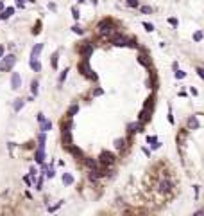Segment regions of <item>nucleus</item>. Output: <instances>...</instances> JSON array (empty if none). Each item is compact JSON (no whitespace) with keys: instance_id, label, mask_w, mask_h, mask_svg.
Wrapping results in <instances>:
<instances>
[{"instance_id":"2f4dec72","label":"nucleus","mask_w":204,"mask_h":216,"mask_svg":"<svg viewBox=\"0 0 204 216\" xmlns=\"http://www.w3.org/2000/svg\"><path fill=\"white\" fill-rule=\"evenodd\" d=\"M72 31H73L75 34H82V29H81L79 25H73V27H72Z\"/></svg>"},{"instance_id":"c85d7f7f","label":"nucleus","mask_w":204,"mask_h":216,"mask_svg":"<svg viewBox=\"0 0 204 216\" xmlns=\"http://www.w3.org/2000/svg\"><path fill=\"white\" fill-rule=\"evenodd\" d=\"M202 36H204V34H202V31H197V33L193 34V40H195V42H201Z\"/></svg>"},{"instance_id":"a211bd4d","label":"nucleus","mask_w":204,"mask_h":216,"mask_svg":"<svg viewBox=\"0 0 204 216\" xmlns=\"http://www.w3.org/2000/svg\"><path fill=\"white\" fill-rule=\"evenodd\" d=\"M50 128H52V122L47 121V119H43V121H41V130H43V131H48Z\"/></svg>"},{"instance_id":"7c9ffc66","label":"nucleus","mask_w":204,"mask_h":216,"mask_svg":"<svg viewBox=\"0 0 204 216\" xmlns=\"http://www.w3.org/2000/svg\"><path fill=\"white\" fill-rule=\"evenodd\" d=\"M185 76H186V74H185L183 70H177V69H176V78H177V79H183Z\"/></svg>"},{"instance_id":"e433bc0d","label":"nucleus","mask_w":204,"mask_h":216,"mask_svg":"<svg viewBox=\"0 0 204 216\" xmlns=\"http://www.w3.org/2000/svg\"><path fill=\"white\" fill-rule=\"evenodd\" d=\"M168 22H170L172 25H177V20H176V18H168Z\"/></svg>"},{"instance_id":"4468645a","label":"nucleus","mask_w":204,"mask_h":216,"mask_svg":"<svg viewBox=\"0 0 204 216\" xmlns=\"http://www.w3.org/2000/svg\"><path fill=\"white\" fill-rule=\"evenodd\" d=\"M138 61H140V63H142V65H145V67H150V59H149V56H147L145 52H142V54H140Z\"/></svg>"},{"instance_id":"f3484780","label":"nucleus","mask_w":204,"mask_h":216,"mask_svg":"<svg viewBox=\"0 0 204 216\" xmlns=\"http://www.w3.org/2000/svg\"><path fill=\"white\" fill-rule=\"evenodd\" d=\"M43 160H45V151H43V148H39V150L36 151V162L43 164Z\"/></svg>"},{"instance_id":"5701e85b","label":"nucleus","mask_w":204,"mask_h":216,"mask_svg":"<svg viewBox=\"0 0 204 216\" xmlns=\"http://www.w3.org/2000/svg\"><path fill=\"white\" fill-rule=\"evenodd\" d=\"M84 162H86V166H88L90 169H97V160L95 159H86Z\"/></svg>"},{"instance_id":"1a4fd4ad","label":"nucleus","mask_w":204,"mask_h":216,"mask_svg":"<svg viewBox=\"0 0 204 216\" xmlns=\"http://www.w3.org/2000/svg\"><path fill=\"white\" fill-rule=\"evenodd\" d=\"M61 141H63V146L64 148L72 144V133H70V130H61Z\"/></svg>"},{"instance_id":"f8f14e48","label":"nucleus","mask_w":204,"mask_h":216,"mask_svg":"<svg viewBox=\"0 0 204 216\" xmlns=\"http://www.w3.org/2000/svg\"><path fill=\"white\" fill-rule=\"evenodd\" d=\"M66 150L72 153V155H75L77 159H82V150H81V148H75V146H66Z\"/></svg>"},{"instance_id":"412c9836","label":"nucleus","mask_w":204,"mask_h":216,"mask_svg":"<svg viewBox=\"0 0 204 216\" xmlns=\"http://www.w3.org/2000/svg\"><path fill=\"white\" fill-rule=\"evenodd\" d=\"M125 45L131 47V49H136V47H138V40H136V38H129L127 42H125Z\"/></svg>"},{"instance_id":"39448f33","label":"nucleus","mask_w":204,"mask_h":216,"mask_svg":"<svg viewBox=\"0 0 204 216\" xmlns=\"http://www.w3.org/2000/svg\"><path fill=\"white\" fill-rule=\"evenodd\" d=\"M172 189H174V184H172L170 178L159 180V184H158V191H159V193H170Z\"/></svg>"},{"instance_id":"c9c22d12","label":"nucleus","mask_w":204,"mask_h":216,"mask_svg":"<svg viewBox=\"0 0 204 216\" xmlns=\"http://www.w3.org/2000/svg\"><path fill=\"white\" fill-rule=\"evenodd\" d=\"M72 13H73V18H79V9H77V7H73Z\"/></svg>"},{"instance_id":"4c0bfd02","label":"nucleus","mask_w":204,"mask_h":216,"mask_svg":"<svg viewBox=\"0 0 204 216\" xmlns=\"http://www.w3.org/2000/svg\"><path fill=\"white\" fill-rule=\"evenodd\" d=\"M43 119H45V115H43V114H38V121H39V122H41V121H43Z\"/></svg>"},{"instance_id":"a878e982","label":"nucleus","mask_w":204,"mask_h":216,"mask_svg":"<svg viewBox=\"0 0 204 216\" xmlns=\"http://www.w3.org/2000/svg\"><path fill=\"white\" fill-rule=\"evenodd\" d=\"M21 106H24V99H16L15 101V110L18 112V110H21Z\"/></svg>"},{"instance_id":"f704fd0d","label":"nucleus","mask_w":204,"mask_h":216,"mask_svg":"<svg viewBox=\"0 0 204 216\" xmlns=\"http://www.w3.org/2000/svg\"><path fill=\"white\" fill-rule=\"evenodd\" d=\"M66 72H68V70L61 72V76H59V83H63V81H64V78H66Z\"/></svg>"},{"instance_id":"4be33fe9","label":"nucleus","mask_w":204,"mask_h":216,"mask_svg":"<svg viewBox=\"0 0 204 216\" xmlns=\"http://www.w3.org/2000/svg\"><path fill=\"white\" fill-rule=\"evenodd\" d=\"M30 69H32V70H36V72H39V70H41L39 61H38V59H30Z\"/></svg>"},{"instance_id":"aec40b11","label":"nucleus","mask_w":204,"mask_h":216,"mask_svg":"<svg viewBox=\"0 0 204 216\" xmlns=\"http://www.w3.org/2000/svg\"><path fill=\"white\" fill-rule=\"evenodd\" d=\"M63 182L66 184V186H70V184H73V177H72L70 173H64L63 175Z\"/></svg>"},{"instance_id":"c756f323","label":"nucleus","mask_w":204,"mask_h":216,"mask_svg":"<svg viewBox=\"0 0 204 216\" xmlns=\"http://www.w3.org/2000/svg\"><path fill=\"white\" fill-rule=\"evenodd\" d=\"M30 90H32V94H38V81H32V85H30Z\"/></svg>"},{"instance_id":"bb28decb","label":"nucleus","mask_w":204,"mask_h":216,"mask_svg":"<svg viewBox=\"0 0 204 216\" xmlns=\"http://www.w3.org/2000/svg\"><path fill=\"white\" fill-rule=\"evenodd\" d=\"M77 110H79V106H77V105H73V106H70V110H68V117H72L73 114H77Z\"/></svg>"},{"instance_id":"ea45409f","label":"nucleus","mask_w":204,"mask_h":216,"mask_svg":"<svg viewBox=\"0 0 204 216\" xmlns=\"http://www.w3.org/2000/svg\"><path fill=\"white\" fill-rule=\"evenodd\" d=\"M0 9H4V2H0Z\"/></svg>"},{"instance_id":"ddd939ff","label":"nucleus","mask_w":204,"mask_h":216,"mask_svg":"<svg viewBox=\"0 0 204 216\" xmlns=\"http://www.w3.org/2000/svg\"><path fill=\"white\" fill-rule=\"evenodd\" d=\"M41 49H43V43H38V45H34V47H32V52H30V59H36V58H38V54L41 52Z\"/></svg>"},{"instance_id":"20e7f679","label":"nucleus","mask_w":204,"mask_h":216,"mask_svg":"<svg viewBox=\"0 0 204 216\" xmlns=\"http://www.w3.org/2000/svg\"><path fill=\"white\" fill-rule=\"evenodd\" d=\"M79 70H81V74L88 76L90 79H97V74H93V70L88 67V59H82L81 63H79Z\"/></svg>"},{"instance_id":"a19ab883","label":"nucleus","mask_w":204,"mask_h":216,"mask_svg":"<svg viewBox=\"0 0 204 216\" xmlns=\"http://www.w3.org/2000/svg\"><path fill=\"white\" fill-rule=\"evenodd\" d=\"M79 2H84V0H79Z\"/></svg>"},{"instance_id":"0eeeda50","label":"nucleus","mask_w":204,"mask_h":216,"mask_svg":"<svg viewBox=\"0 0 204 216\" xmlns=\"http://www.w3.org/2000/svg\"><path fill=\"white\" fill-rule=\"evenodd\" d=\"M79 52L82 54L84 59H88V58L91 56V52H93V45H91V43H84V45H81V47H79Z\"/></svg>"},{"instance_id":"f03ea898","label":"nucleus","mask_w":204,"mask_h":216,"mask_svg":"<svg viewBox=\"0 0 204 216\" xmlns=\"http://www.w3.org/2000/svg\"><path fill=\"white\" fill-rule=\"evenodd\" d=\"M16 63V58H15V54H7L4 59H2V63H0V70H11L13 69V65Z\"/></svg>"},{"instance_id":"9b49d317","label":"nucleus","mask_w":204,"mask_h":216,"mask_svg":"<svg viewBox=\"0 0 204 216\" xmlns=\"http://www.w3.org/2000/svg\"><path fill=\"white\" fill-rule=\"evenodd\" d=\"M11 85H13V88H20L21 79H20V74H18V72H13V76H11Z\"/></svg>"},{"instance_id":"473e14b6","label":"nucleus","mask_w":204,"mask_h":216,"mask_svg":"<svg viewBox=\"0 0 204 216\" xmlns=\"http://www.w3.org/2000/svg\"><path fill=\"white\" fill-rule=\"evenodd\" d=\"M143 27H145L147 31H154V25H152V24H149V22H143Z\"/></svg>"},{"instance_id":"423d86ee","label":"nucleus","mask_w":204,"mask_h":216,"mask_svg":"<svg viewBox=\"0 0 204 216\" xmlns=\"http://www.w3.org/2000/svg\"><path fill=\"white\" fill-rule=\"evenodd\" d=\"M115 155H113V153H107V151H104L102 153V155L99 157V162L102 164V166H113V164H115Z\"/></svg>"},{"instance_id":"6ab92c4d","label":"nucleus","mask_w":204,"mask_h":216,"mask_svg":"<svg viewBox=\"0 0 204 216\" xmlns=\"http://www.w3.org/2000/svg\"><path fill=\"white\" fill-rule=\"evenodd\" d=\"M186 135H188V130H183L181 133H177V144H181V142H185V139H186Z\"/></svg>"},{"instance_id":"9d476101","label":"nucleus","mask_w":204,"mask_h":216,"mask_svg":"<svg viewBox=\"0 0 204 216\" xmlns=\"http://www.w3.org/2000/svg\"><path fill=\"white\" fill-rule=\"evenodd\" d=\"M127 131H129V133L143 131V124H142V122H131V124H127Z\"/></svg>"},{"instance_id":"393cba45","label":"nucleus","mask_w":204,"mask_h":216,"mask_svg":"<svg viewBox=\"0 0 204 216\" xmlns=\"http://www.w3.org/2000/svg\"><path fill=\"white\" fill-rule=\"evenodd\" d=\"M125 4H127L129 7H133V9L140 6V2H138V0H125Z\"/></svg>"},{"instance_id":"f257e3e1","label":"nucleus","mask_w":204,"mask_h":216,"mask_svg":"<svg viewBox=\"0 0 204 216\" xmlns=\"http://www.w3.org/2000/svg\"><path fill=\"white\" fill-rule=\"evenodd\" d=\"M116 31V24L113 22L111 18H104L102 22L99 24V33H100V36H109V34H113Z\"/></svg>"},{"instance_id":"72a5a7b5","label":"nucleus","mask_w":204,"mask_h":216,"mask_svg":"<svg viewBox=\"0 0 204 216\" xmlns=\"http://www.w3.org/2000/svg\"><path fill=\"white\" fill-rule=\"evenodd\" d=\"M142 11H143V13H152V7H149V6H143V7H142Z\"/></svg>"},{"instance_id":"6e6552de","label":"nucleus","mask_w":204,"mask_h":216,"mask_svg":"<svg viewBox=\"0 0 204 216\" xmlns=\"http://www.w3.org/2000/svg\"><path fill=\"white\" fill-rule=\"evenodd\" d=\"M138 121L142 122V124H147V122L150 121V108H143L142 112H140V115H138Z\"/></svg>"},{"instance_id":"b1692460","label":"nucleus","mask_w":204,"mask_h":216,"mask_svg":"<svg viewBox=\"0 0 204 216\" xmlns=\"http://www.w3.org/2000/svg\"><path fill=\"white\" fill-rule=\"evenodd\" d=\"M124 146H125V141L124 139H116L115 141V148L116 150H124Z\"/></svg>"},{"instance_id":"dca6fc26","label":"nucleus","mask_w":204,"mask_h":216,"mask_svg":"<svg viewBox=\"0 0 204 216\" xmlns=\"http://www.w3.org/2000/svg\"><path fill=\"white\" fill-rule=\"evenodd\" d=\"M193 128H199V121L195 117H190L188 119V128L186 130H193Z\"/></svg>"},{"instance_id":"cd10ccee","label":"nucleus","mask_w":204,"mask_h":216,"mask_svg":"<svg viewBox=\"0 0 204 216\" xmlns=\"http://www.w3.org/2000/svg\"><path fill=\"white\" fill-rule=\"evenodd\" d=\"M57 56H59V52H54V54H52V67H54V69L57 67Z\"/></svg>"},{"instance_id":"58836bf2","label":"nucleus","mask_w":204,"mask_h":216,"mask_svg":"<svg viewBox=\"0 0 204 216\" xmlns=\"http://www.w3.org/2000/svg\"><path fill=\"white\" fill-rule=\"evenodd\" d=\"M0 56H4V47L0 45Z\"/></svg>"},{"instance_id":"2eb2a0df","label":"nucleus","mask_w":204,"mask_h":216,"mask_svg":"<svg viewBox=\"0 0 204 216\" xmlns=\"http://www.w3.org/2000/svg\"><path fill=\"white\" fill-rule=\"evenodd\" d=\"M15 13V7H7L4 13H0V20H6V18H9L11 15Z\"/></svg>"},{"instance_id":"7ed1b4c3","label":"nucleus","mask_w":204,"mask_h":216,"mask_svg":"<svg viewBox=\"0 0 204 216\" xmlns=\"http://www.w3.org/2000/svg\"><path fill=\"white\" fill-rule=\"evenodd\" d=\"M109 42L113 43V45H116V47H124L125 45V42H127V38L124 36V34H120V33H115L113 34H109Z\"/></svg>"}]
</instances>
